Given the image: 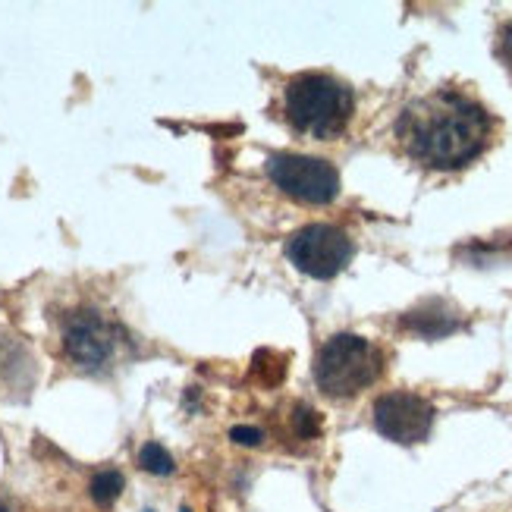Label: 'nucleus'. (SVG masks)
<instances>
[{
    "label": "nucleus",
    "instance_id": "nucleus-11",
    "mask_svg": "<svg viewBox=\"0 0 512 512\" xmlns=\"http://www.w3.org/2000/svg\"><path fill=\"white\" fill-rule=\"evenodd\" d=\"M289 425H293V434L299 440H315L321 434V415L315 409H308V406H296L293 415H289Z\"/></svg>",
    "mask_w": 512,
    "mask_h": 512
},
{
    "label": "nucleus",
    "instance_id": "nucleus-3",
    "mask_svg": "<svg viewBox=\"0 0 512 512\" xmlns=\"http://www.w3.org/2000/svg\"><path fill=\"white\" fill-rule=\"evenodd\" d=\"M381 371V349L359 337V333H337V337H330L315 359V381L333 399H346L368 390L381 377Z\"/></svg>",
    "mask_w": 512,
    "mask_h": 512
},
{
    "label": "nucleus",
    "instance_id": "nucleus-4",
    "mask_svg": "<svg viewBox=\"0 0 512 512\" xmlns=\"http://www.w3.org/2000/svg\"><path fill=\"white\" fill-rule=\"evenodd\" d=\"M267 173L280 192L305 205H327L340 195V173L333 164L305 154H271Z\"/></svg>",
    "mask_w": 512,
    "mask_h": 512
},
{
    "label": "nucleus",
    "instance_id": "nucleus-2",
    "mask_svg": "<svg viewBox=\"0 0 512 512\" xmlns=\"http://www.w3.org/2000/svg\"><path fill=\"white\" fill-rule=\"evenodd\" d=\"M355 98L349 85L324 73H305L286 85L283 114L296 132L311 139H337L352 120Z\"/></svg>",
    "mask_w": 512,
    "mask_h": 512
},
{
    "label": "nucleus",
    "instance_id": "nucleus-10",
    "mask_svg": "<svg viewBox=\"0 0 512 512\" xmlns=\"http://www.w3.org/2000/svg\"><path fill=\"white\" fill-rule=\"evenodd\" d=\"M139 465H142V469L148 472V475H173V469H176V465H173V456L161 447V443H145V447L139 450Z\"/></svg>",
    "mask_w": 512,
    "mask_h": 512
},
{
    "label": "nucleus",
    "instance_id": "nucleus-15",
    "mask_svg": "<svg viewBox=\"0 0 512 512\" xmlns=\"http://www.w3.org/2000/svg\"><path fill=\"white\" fill-rule=\"evenodd\" d=\"M180 512H192V509H189V506H183V509H180Z\"/></svg>",
    "mask_w": 512,
    "mask_h": 512
},
{
    "label": "nucleus",
    "instance_id": "nucleus-5",
    "mask_svg": "<svg viewBox=\"0 0 512 512\" xmlns=\"http://www.w3.org/2000/svg\"><path fill=\"white\" fill-rule=\"evenodd\" d=\"M352 239L340 227L330 224H311L299 233L289 236L286 242V258L293 261L302 274L315 280H330L337 277L343 267L352 261Z\"/></svg>",
    "mask_w": 512,
    "mask_h": 512
},
{
    "label": "nucleus",
    "instance_id": "nucleus-6",
    "mask_svg": "<svg viewBox=\"0 0 512 512\" xmlns=\"http://www.w3.org/2000/svg\"><path fill=\"white\" fill-rule=\"evenodd\" d=\"M374 428L387 440L412 447V443L428 440L434 428V406L418 393H406V390L384 393L374 403Z\"/></svg>",
    "mask_w": 512,
    "mask_h": 512
},
{
    "label": "nucleus",
    "instance_id": "nucleus-1",
    "mask_svg": "<svg viewBox=\"0 0 512 512\" xmlns=\"http://www.w3.org/2000/svg\"><path fill=\"white\" fill-rule=\"evenodd\" d=\"M396 136L412 161L431 170H459L491 145L494 120L475 98L437 88L403 110Z\"/></svg>",
    "mask_w": 512,
    "mask_h": 512
},
{
    "label": "nucleus",
    "instance_id": "nucleus-9",
    "mask_svg": "<svg viewBox=\"0 0 512 512\" xmlns=\"http://www.w3.org/2000/svg\"><path fill=\"white\" fill-rule=\"evenodd\" d=\"M123 475L117 469H104L92 478V484H88V494H92V500L98 506H110V503H117L120 494H123Z\"/></svg>",
    "mask_w": 512,
    "mask_h": 512
},
{
    "label": "nucleus",
    "instance_id": "nucleus-12",
    "mask_svg": "<svg viewBox=\"0 0 512 512\" xmlns=\"http://www.w3.org/2000/svg\"><path fill=\"white\" fill-rule=\"evenodd\" d=\"M230 440L236 443V447H261L264 431L255 428V425H236V428L230 431Z\"/></svg>",
    "mask_w": 512,
    "mask_h": 512
},
{
    "label": "nucleus",
    "instance_id": "nucleus-7",
    "mask_svg": "<svg viewBox=\"0 0 512 512\" xmlns=\"http://www.w3.org/2000/svg\"><path fill=\"white\" fill-rule=\"evenodd\" d=\"M117 349V327L107 324L98 311H73L63 321V352L82 371H101Z\"/></svg>",
    "mask_w": 512,
    "mask_h": 512
},
{
    "label": "nucleus",
    "instance_id": "nucleus-8",
    "mask_svg": "<svg viewBox=\"0 0 512 512\" xmlns=\"http://www.w3.org/2000/svg\"><path fill=\"white\" fill-rule=\"evenodd\" d=\"M399 324H403L409 333H415V337L440 340V337H450V333H456L462 327V318H459L456 308H450L447 302L434 299V302H425V305L406 311Z\"/></svg>",
    "mask_w": 512,
    "mask_h": 512
},
{
    "label": "nucleus",
    "instance_id": "nucleus-13",
    "mask_svg": "<svg viewBox=\"0 0 512 512\" xmlns=\"http://www.w3.org/2000/svg\"><path fill=\"white\" fill-rule=\"evenodd\" d=\"M497 54H500V60L506 63V70L512 73V22H506V26L500 29V38H497Z\"/></svg>",
    "mask_w": 512,
    "mask_h": 512
},
{
    "label": "nucleus",
    "instance_id": "nucleus-14",
    "mask_svg": "<svg viewBox=\"0 0 512 512\" xmlns=\"http://www.w3.org/2000/svg\"><path fill=\"white\" fill-rule=\"evenodd\" d=\"M0 512H10V509H7V506H4V503H0Z\"/></svg>",
    "mask_w": 512,
    "mask_h": 512
}]
</instances>
